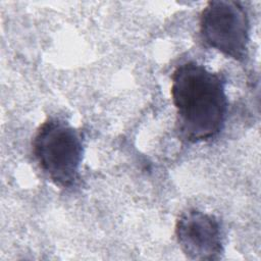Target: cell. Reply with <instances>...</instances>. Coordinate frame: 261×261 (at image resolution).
Instances as JSON below:
<instances>
[{
  "label": "cell",
  "instance_id": "obj_2",
  "mask_svg": "<svg viewBox=\"0 0 261 261\" xmlns=\"http://www.w3.org/2000/svg\"><path fill=\"white\" fill-rule=\"evenodd\" d=\"M33 152L40 168L54 185L70 188L79 179L84 139L68 122L59 118L44 121L34 138Z\"/></svg>",
  "mask_w": 261,
  "mask_h": 261
},
{
  "label": "cell",
  "instance_id": "obj_3",
  "mask_svg": "<svg viewBox=\"0 0 261 261\" xmlns=\"http://www.w3.org/2000/svg\"><path fill=\"white\" fill-rule=\"evenodd\" d=\"M200 34L206 45L234 60L247 57L250 20L247 10L237 1L207 3L200 15Z\"/></svg>",
  "mask_w": 261,
  "mask_h": 261
},
{
  "label": "cell",
  "instance_id": "obj_4",
  "mask_svg": "<svg viewBox=\"0 0 261 261\" xmlns=\"http://www.w3.org/2000/svg\"><path fill=\"white\" fill-rule=\"evenodd\" d=\"M175 237L184 254L192 260H217L223 253V234L218 219L198 209L182 212Z\"/></svg>",
  "mask_w": 261,
  "mask_h": 261
},
{
  "label": "cell",
  "instance_id": "obj_1",
  "mask_svg": "<svg viewBox=\"0 0 261 261\" xmlns=\"http://www.w3.org/2000/svg\"><path fill=\"white\" fill-rule=\"evenodd\" d=\"M171 81L180 135L192 143L217 136L227 114L225 80L203 64L188 61L175 68Z\"/></svg>",
  "mask_w": 261,
  "mask_h": 261
}]
</instances>
